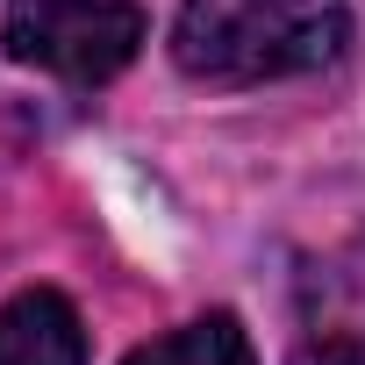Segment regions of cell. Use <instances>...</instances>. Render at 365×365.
I'll return each mask as SVG.
<instances>
[{"label": "cell", "instance_id": "6da1fadb", "mask_svg": "<svg viewBox=\"0 0 365 365\" xmlns=\"http://www.w3.org/2000/svg\"><path fill=\"white\" fill-rule=\"evenodd\" d=\"M351 36V0H187L172 58L208 86H265L315 72Z\"/></svg>", "mask_w": 365, "mask_h": 365}, {"label": "cell", "instance_id": "7a4b0ae2", "mask_svg": "<svg viewBox=\"0 0 365 365\" xmlns=\"http://www.w3.org/2000/svg\"><path fill=\"white\" fill-rule=\"evenodd\" d=\"M143 43L136 0H8V51L65 86L115 79Z\"/></svg>", "mask_w": 365, "mask_h": 365}, {"label": "cell", "instance_id": "3957f363", "mask_svg": "<svg viewBox=\"0 0 365 365\" xmlns=\"http://www.w3.org/2000/svg\"><path fill=\"white\" fill-rule=\"evenodd\" d=\"M287 365H365V237L301 272Z\"/></svg>", "mask_w": 365, "mask_h": 365}, {"label": "cell", "instance_id": "277c9868", "mask_svg": "<svg viewBox=\"0 0 365 365\" xmlns=\"http://www.w3.org/2000/svg\"><path fill=\"white\" fill-rule=\"evenodd\" d=\"M0 365H86L79 308L58 287H29L0 301Z\"/></svg>", "mask_w": 365, "mask_h": 365}, {"label": "cell", "instance_id": "5b68a950", "mask_svg": "<svg viewBox=\"0 0 365 365\" xmlns=\"http://www.w3.org/2000/svg\"><path fill=\"white\" fill-rule=\"evenodd\" d=\"M122 365H258V358H251V336L237 329V315H201L187 329L129 351Z\"/></svg>", "mask_w": 365, "mask_h": 365}]
</instances>
